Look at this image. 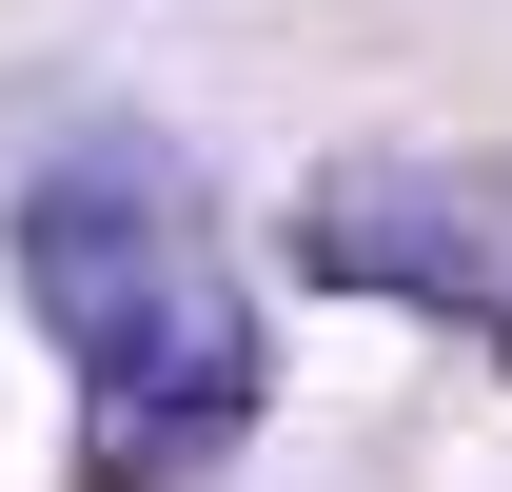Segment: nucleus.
<instances>
[{
    "label": "nucleus",
    "mask_w": 512,
    "mask_h": 492,
    "mask_svg": "<svg viewBox=\"0 0 512 492\" xmlns=\"http://www.w3.org/2000/svg\"><path fill=\"white\" fill-rule=\"evenodd\" d=\"M0 256H20V315L99 394V433H79L99 492H178L256 414V296L217 276V217H197L178 138H60L0 217Z\"/></svg>",
    "instance_id": "obj_1"
},
{
    "label": "nucleus",
    "mask_w": 512,
    "mask_h": 492,
    "mask_svg": "<svg viewBox=\"0 0 512 492\" xmlns=\"http://www.w3.org/2000/svg\"><path fill=\"white\" fill-rule=\"evenodd\" d=\"M296 276L394 296L512 374V158H335L296 197Z\"/></svg>",
    "instance_id": "obj_2"
}]
</instances>
